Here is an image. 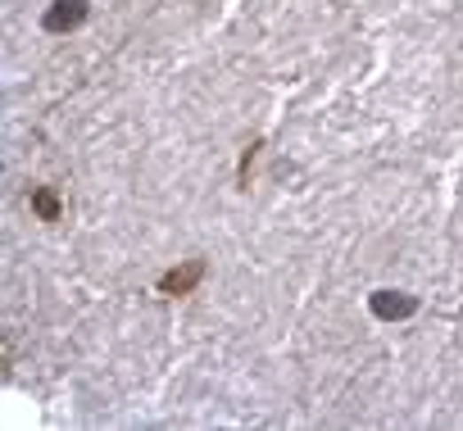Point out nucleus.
<instances>
[{
	"mask_svg": "<svg viewBox=\"0 0 463 431\" xmlns=\"http://www.w3.org/2000/svg\"><path fill=\"white\" fill-rule=\"evenodd\" d=\"M91 14V0H55V5L42 14V27L51 36H64V32H77Z\"/></svg>",
	"mask_w": 463,
	"mask_h": 431,
	"instance_id": "nucleus-1",
	"label": "nucleus"
},
{
	"mask_svg": "<svg viewBox=\"0 0 463 431\" xmlns=\"http://www.w3.org/2000/svg\"><path fill=\"white\" fill-rule=\"evenodd\" d=\"M368 309H373V318H381V323H400V318H413V313H418V300L404 295V291H373Z\"/></svg>",
	"mask_w": 463,
	"mask_h": 431,
	"instance_id": "nucleus-2",
	"label": "nucleus"
},
{
	"mask_svg": "<svg viewBox=\"0 0 463 431\" xmlns=\"http://www.w3.org/2000/svg\"><path fill=\"white\" fill-rule=\"evenodd\" d=\"M200 278H205V259H186L160 278V295H191L200 286Z\"/></svg>",
	"mask_w": 463,
	"mask_h": 431,
	"instance_id": "nucleus-3",
	"label": "nucleus"
},
{
	"mask_svg": "<svg viewBox=\"0 0 463 431\" xmlns=\"http://www.w3.org/2000/svg\"><path fill=\"white\" fill-rule=\"evenodd\" d=\"M32 214L42 218V223H59V214H64V205H59V195L51 191V186H32Z\"/></svg>",
	"mask_w": 463,
	"mask_h": 431,
	"instance_id": "nucleus-4",
	"label": "nucleus"
}]
</instances>
